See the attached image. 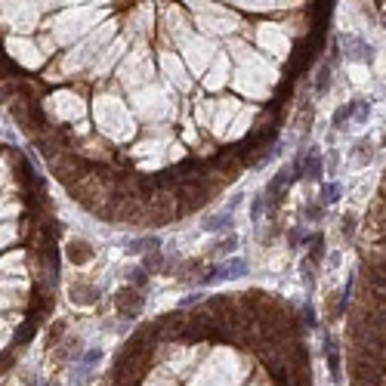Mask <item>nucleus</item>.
I'll return each mask as SVG.
<instances>
[{
    "label": "nucleus",
    "mask_w": 386,
    "mask_h": 386,
    "mask_svg": "<svg viewBox=\"0 0 386 386\" xmlns=\"http://www.w3.org/2000/svg\"><path fill=\"white\" fill-rule=\"evenodd\" d=\"M130 284L133 287H145L149 284V272L145 269H130Z\"/></svg>",
    "instance_id": "15"
},
{
    "label": "nucleus",
    "mask_w": 386,
    "mask_h": 386,
    "mask_svg": "<svg viewBox=\"0 0 386 386\" xmlns=\"http://www.w3.org/2000/svg\"><path fill=\"white\" fill-rule=\"evenodd\" d=\"M321 170H324V164H321L318 149H306L303 152V176L312 182H321Z\"/></svg>",
    "instance_id": "4"
},
{
    "label": "nucleus",
    "mask_w": 386,
    "mask_h": 386,
    "mask_svg": "<svg viewBox=\"0 0 386 386\" xmlns=\"http://www.w3.org/2000/svg\"><path fill=\"white\" fill-rule=\"evenodd\" d=\"M65 253H68V260L75 263V266H87V263H93V256H96L93 244L84 241V238H71L68 247H65Z\"/></svg>",
    "instance_id": "3"
},
{
    "label": "nucleus",
    "mask_w": 386,
    "mask_h": 386,
    "mask_svg": "<svg viewBox=\"0 0 386 386\" xmlns=\"http://www.w3.org/2000/svg\"><path fill=\"white\" fill-rule=\"evenodd\" d=\"M352 105H355V102H349V105H340V108H337V115H334V127H337V130H343L346 121L352 118Z\"/></svg>",
    "instance_id": "14"
},
{
    "label": "nucleus",
    "mask_w": 386,
    "mask_h": 386,
    "mask_svg": "<svg viewBox=\"0 0 386 386\" xmlns=\"http://www.w3.org/2000/svg\"><path fill=\"white\" fill-rule=\"evenodd\" d=\"M99 297V287L93 284H75L71 287V300H78V303H93Z\"/></svg>",
    "instance_id": "8"
},
{
    "label": "nucleus",
    "mask_w": 386,
    "mask_h": 386,
    "mask_svg": "<svg viewBox=\"0 0 386 386\" xmlns=\"http://www.w3.org/2000/svg\"><path fill=\"white\" fill-rule=\"evenodd\" d=\"M327 364H330V377L340 383L343 380V371H340V352H337V343L334 340H327Z\"/></svg>",
    "instance_id": "9"
},
{
    "label": "nucleus",
    "mask_w": 386,
    "mask_h": 386,
    "mask_svg": "<svg viewBox=\"0 0 386 386\" xmlns=\"http://www.w3.org/2000/svg\"><path fill=\"white\" fill-rule=\"evenodd\" d=\"M232 229V210L226 207L223 213H216V216H210L207 223H204V232H229Z\"/></svg>",
    "instance_id": "6"
},
{
    "label": "nucleus",
    "mask_w": 386,
    "mask_h": 386,
    "mask_svg": "<svg viewBox=\"0 0 386 386\" xmlns=\"http://www.w3.org/2000/svg\"><path fill=\"white\" fill-rule=\"evenodd\" d=\"M142 266L145 272H161V269H167V263H164V253L161 250H149L142 256Z\"/></svg>",
    "instance_id": "10"
},
{
    "label": "nucleus",
    "mask_w": 386,
    "mask_h": 386,
    "mask_svg": "<svg viewBox=\"0 0 386 386\" xmlns=\"http://www.w3.org/2000/svg\"><path fill=\"white\" fill-rule=\"evenodd\" d=\"M303 321L309 324V327H315L318 321H315V312H312V306H303Z\"/></svg>",
    "instance_id": "20"
},
{
    "label": "nucleus",
    "mask_w": 386,
    "mask_h": 386,
    "mask_svg": "<svg viewBox=\"0 0 386 386\" xmlns=\"http://www.w3.org/2000/svg\"><path fill=\"white\" fill-rule=\"evenodd\" d=\"M327 87H330V62L318 68V75H315V93H327Z\"/></svg>",
    "instance_id": "11"
},
{
    "label": "nucleus",
    "mask_w": 386,
    "mask_h": 386,
    "mask_svg": "<svg viewBox=\"0 0 386 386\" xmlns=\"http://www.w3.org/2000/svg\"><path fill=\"white\" fill-rule=\"evenodd\" d=\"M346 50V59H355V62H367V59H371V47H367L364 41H358V38H343L340 41Z\"/></svg>",
    "instance_id": "5"
},
{
    "label": "nucleus",
    "mask_w": 386,
    "mask_h": 386,
    "mask_svg": "<svg viewBox=\"0 0 386 386\" xmlns=\"http://www.w3.org/2000/svg\"><path fill=\"white\" fill-rule=\"evenodd\" d=\"M235 244H238V238H235V235H229L226 241H216L210 253H213V256H226V253H232V250H235Z\"/></svg>",
    "instance_id": "13"
},
{
    "label": "nucleus",
    "mask_w": 386,
    "mask_h": 386,
    "mask_svg": "<svg viewBox=\"0 0 386 386\" xmlns=\"http://www.w3.org/2000/svg\"><path fill=\"white\" fill-rule=\"evenodd\" d=\"M321 213H324L321 204H309V207H306V216H309V219H321Z\"/></svg>",
    "instance_id": "19"
},
{
    "label": "nucleus",
    "mask_w": 386,
    "mask_h": 386,
    "mask_svg": "<svg viewBox=\"0 0 386 386\" xmlns=\"http://www.w3.org/2000/svg\"><path fill=\"white\" fill-rule=\"evenodd\" d=\"M161 247V238L158 235H145V238H136V241H130V253H149V250H158Z\"/></svg>",
    "instance_id": "7"
},
{
    "label": "nucleus",
    "mask_w": 386,
    "mask_h": 386,
    "mask_svg": "<svg viewBox=\"0 0 386 386\" xmlns=\"http://www.w3.org/2000/svg\"><path fill=\"white\" fill-rule=\"evenodd\" d=\"M244 272H247V263H244V260H226V263H219V266L207 269V275H201V278H198V284H201V287H207V284H216V281L241 278Z\"/></svg>",
    "instance_id": "1"
},
{
    "label": "nucleus",
    "mask_w": 386,
    "mask_h": 386,
    "mask_svg": "<svg viewBox=\"0 0 386 386\" xmlns=\"http://www.w3.org/2000/svg\"><path fill=\"white\" fill-rule=\"evenodd\" d=\"M371 142H358V152H355V161L358 164H367V161H371Z\"/></svg>",
    "instance_id": "17"
},
{
    "label": "nucleus",
    "mask_w": 386,
    "mask_h": 386,
    "mask_svg": "<svg viewBox=\"0 0 386 386\" xmlns=\"http://www.w3.org/2000/svg\"><path fill=\"white\" fill-rule=\"evenodd\" d=\"M290 247H303V244H312V238H315V235H309V232H303L300 226L297 229H290Z\"/></svg>",
    "instance_id": "12"
},
{
    "label": "nucleus",
    "mask_w": 386,
    "mask_h": 386,
    "mask_svg": "<svg viewBox=\"0 0 386 386\" xmlns=\"http://www.w3.org/2000/svg\"><path fill=\"white\" fill-rule=\"evenodd\" d=\"M250 216H253V219H260V216H263V198H253V207H250Z\"/></svg>",
    "instance_id": "21"
},
{
    "label": "nucleus",
    "mask_w": 386,
    "mask_h": 386,
    "mask_svg": "<svg viewBox=\"0 0 386 386\" xmlns=\"http://www.w3.org/2000/svg\"><path fill=\"white\" fill-rule=\"evenodd\" d=\"M352 232H355V216L346 213V216H343V235H352Z\"/></svg>",
    "instance_id": "18"
},
{
    "label": "nucleus",
    "mask_w": 386,
    "mask_h": 386,
    "mask_svg": "<svg viewBox=\"0 0 386 386\" xmlns=\"http://www.w3.org/2000/svg\"><path fill=\"white\" fill-rule=\"evenodd\" d=\"M337 195H340V186H337V182H330V186L321 189V201H324V204H334Z\"/></svg>",
    "instance_id": "16"
},
{
    "label": "nucleus",
    "mask_w": 386,
    "mask_h": 386,
    "mask_svg": "<svg viewBox=\"0 0 386 386\" xmlns=\"http://www.w3.org/2000/svg\"><path fill=\"white\" fill-rule=\"evenodd\" d=\"M118 309H121V315L124 318H136L139 312L145 309V297H142V290L139 287H124L121 293H118Z\"/></svg>",
    "instance_id": "2"
}]
</instances>
